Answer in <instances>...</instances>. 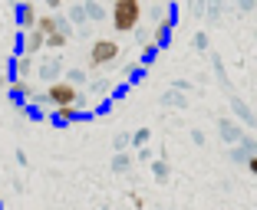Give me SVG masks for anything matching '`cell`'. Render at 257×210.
<instances>
[{
    "mask_svg": "<svg viewBox=\"0 0 257 210\" xmlns=\"http://www.w3.org/2000/svg\"><path fill=\"white\" fill-rule=\"evenodd\" d=\"M109 16H112V26H115V30L128 33V30H136L139 23H142L145 7L139 4V0H115L112 7H109Z\"/></svg>",
    "mask_w": 257,
    "mask_h": 210,
    "instance_id": "obj_2",
    "label": "cell"
},
{
    "mask_svg": "<svg viewBox=\"0 0 257 210\" xmlns=\"http://www.w3.org/2000/svg\"><path fill=\"white\" fill-rule=\"evenodd\" d=\"M37 16H40V7H33V4H23V7H17V20H20L23 33L37 26Z\"/></svg>",
    "mask_w": 257,
    "mask_h": 210,
    "instance_id": "obj_3",
    "label": "cell"
},
{
    "mask_svg": "<svg viewBox=\"0 0 257 210\" xmlns=\"http://www.w3.org/2000/svg\"><path fill=\"white\" fill-rule=\"evenodd\" d=\"M247 171H250V174H254V178H257V151H254V154L247 158Z\"/></svg>",
    "mask_w": 257,
    "mask_h": 210,
    "instance_id": "obj_4",
    "label": "cell"
},
{
    "mask_svg": "<svg viewBox=\"0 0 257 210\" xmlns=\"http://www.w3.org/2000/svg\"><path fill=\"white\" fill-rule=\"evenodd\" d=\"M119 60H122V46H119V40H115V36H99V40H92L89 56H86L89 69L102 72V69H112Z\"/></svg>",
    "mask_w": 257,
    "mask_h": 210,
    "instance_id": "obj_1",
    "label": "cell"
}]
</instances>
